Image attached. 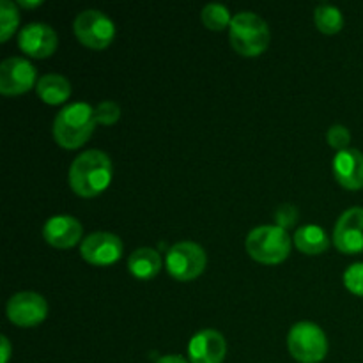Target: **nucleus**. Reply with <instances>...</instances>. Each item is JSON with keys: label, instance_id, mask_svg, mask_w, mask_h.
I'll return each mask as SVG.
<instances>
[{"label": "nucleus", "instance_id": "13", "mask_svg": "<svg viewBox=\"0 0 363 363\" xmlns=\"http://www.w3.org/2000/svg\"><path fill=\"white\" fill-rule=\"evenodd\" d=\"M188 354L191 363H222L227 354V342L216 330H202L191 337Z\"/></svg>", "mask_w": 363, "mask_h": 363}, {"label": "nucleus", "instance_id": "23", "mask_svg": "<svg viewBox=\"0 0 363 363\" xmlns=\"http://www.w3.org/2000/svg\"><path fill=\"white\" fill-rule=\"evenodd\" d=\"M344 284L357 296H363V262H354L344 273Z\"/></svg>", "mask_w": 363, "mask_h": 363}, {"label": "nucleus", "instance_id": "7", "mask_svg": "<svg viewBox=\"0 0 363 363\" xmlns=\"http://www.w3.org/2000/svg\"><path fill=\"white\" fill-rule=\"evenodd\" d=\"M74 34L80 39L82 45L94 50H103L112 43L116 35V25L106 16L105 13L98 9L82 11L74 18Z\"/></svg>", "mask_w": 363, "mask_h": 363}, {"label": "nucleus", "instance_id": "18", "mask_svg": "<svg viewBox=\"0 0 363 363\" xmlns=\"http://www.w3.org/2000/svg\"><path fill=\"white\" fill-rule=\"evenodd\" d=\"M294 245L300 252L307 255H318L328 250V234L319 225H303L294 234Z\"/></svg>", "mask_w": 363, "mask_h": 363}, {"label": "nucleus", "instance_id": "5", "mask_svg": "<svg viewBox=\"0 0 363 363\" xmlns=\"http://www.w3.org/2000/svg\"><path fill=\"white\" fill-rule=\"evenodd\" d=\"M287 346L291 354L303 363H318L328 353L326 333L315 323L301 321L289 330Z\"/></svg>", "mask_w": 363, "mask_h": 363}, {"label": "nucleus", "instance_id": "28", "mask_svg": "<svg viewBox=\"0 0 363 363\" xmlns=\"http://www.w3.org/2000/svg\"><path fill=\"white\" fill-rule=\"evenodd\" d=\"M18 4H20L21 7H28V9H30V7L41 6V0H20Z\"/></svg>", "mask_w": 363, "mask_h": 363}, {"label": "nucleus", "instance_id": "9", "mask_svg": "<svg viewBox=\"0 0 363 363\" xmlns=\"http://www.w3.org/2000/svg\"><path fill=\"white\" fill-rule=\"evenodd\" d=\"M35 84V67L23 57H7L0 64V92L6 96L23 94Z\"/></svg>", "mask_w": 363, "mask_h": 363}, {"label": "nucleus", "instance_id": "2", "mask_svg": "<svg viewBox=\"0 0 363 363\" xmlns=\"http://www.w3.org/2000/svg\"><path fill=\"white\" fill-rule=\"evenodd\" d=\"M94 108L87 103H71L57 113L53 121V138L66 149H77L91 138L94 131Z\"/></svg>", "mask_w": 363, "mask_h": 363}, {"label": "nucleus", "instance_id": "22", "mask_svg": "<svg viewBox=\"0 0 363 363\" xmlns=\"http://www.w3.org/2000/svg\"><path fill=\"white\" fill-rule=\"evenodd\" d=\"M119 117H121V108L116 101H101L94 108L96 123L105 124V126H110V124L117 123Z\"/></svg>", "mask_w": 363, "mask_h": 363}, {"label": "nucleus", "instance_id": "6", "mask_svg": "<svg viewBox=\"0 0 363 363\" xmlns=\"http://www.w3.org/2000/svg\"><path fill=\"white\" fill-rule=\"evenodd\" d=\"M206 262L204 248L194 241H179L167 252V272L181 282L197 279L204 272Z\"/></svg>", "mask_w": 363, "mask_h": 363}, {"label": "nucleus", "instance_id": "1", "mask_svg": "<svg viewBox=\"0 0 363 363\" xmlns=\"http://www.w3.org/2000/svg\"><path fill=\"white\" fill-rule=\"evenodd\" d=\"M112 174L113 169L108 155L98 149H89L71 163L69 186L80 197H96L108 188Z\"/></svg>", "mask_w": 363, "mask_h": 363}, {"label": "nucleus", "instance_id": "11", "mask_svg": "<svg viewBox=\"0 0 363 363\" xmlns=\"http://www.w3.org/2000/svg\"><path fill=\"white\" fill-rule=\"evenodd\" d=\"M333 243L342 254L363 252V208H350L337 220Z\"/></svg>", "mask_w": 363, "mask_h": 363}, {"label": "nucleus", "instance_id": "20", "mask_svg": "<svg viewBox=\"0 0 363 363\" xmlns=\"http://www.w3.org/2000/svg\"><path fill=\"white\" fill-rule=\"evenodd\" d=\"M202 21L209 30H223V28L230 27L233 18L223 4H208L202 9Z\"/></svg>", "mask_w": 363, "mask_h": 363}, {"label": "nucleus", "instance_id": "3", "mask_svg": "<svg viewBox=\"0 0 363 363\" xmlns=\"http://www.w3.org/2000/svg\"><path fill=\"white\" fill-rule=\"evenodd\" d=\"M234 50L245 57H257L268 48L269 27L259 14L243 11L233 18L229 27Z\"/></svg>", "mask_w": 363, "mask_h": 363}, {"label": "nucleus", "instance_id": "25", "mask_svg": "<svg viewBox=\"0 0 363 363\" xmlns=\"http://www.w3.org/2000/svg\"><path fill=\"white\" fill-rule=\"evenodd\" d=\"M298 209L294 208L293 204H280L275 211V220H277V225L282 227L284 230L293 227L298 220Z\"/></svg>", "mask_w": 363, "mask_h": 363}, {"label": "nucleus", "instance_id": "27", "mask_svg": "<svg viewBox=\"0 0 363 363\" xmlns=\"http://www.w3.org/2000/svg\"><path fill=\"white\" fill-rule=\"evenodd\" d=\"M156 363H188L183 357H177V354H167V357H162Z\"/></svg>", "mask_w": 363, "mask_h": 363}, {"label": "nucleus", "instance_id": "21", "mask_svg": "<svg viewBox=\"0 0 363 363\" xmlns=\"http://www.w3.org/2000/svg\"><path fill=\"white\" fill-rule=\"evenodd\" d=\"M20 23V13L11 0H0V41L6 43Z\"/></svg>", "mask_w": 363, "mask_h": 363}, {"label": "nucleus", "instance_id": "24", "mask_svg": "<svg viewBox=\"0 0 363 363\" xmlns=\"http://www.w3.org/2000/svg\"><path fill=\"white\" fill-rule=\"evenodd\" d=\"M326 140H328V144L332 145L333 149L344 151V149H347V145H350L351 133L346 126H342V124H333L328 130V133H326Z\"/></svg>", "mask_w": 363, "mask_h": 363}, {"label": "nucleus", "instance_id": "12", "mask_svg": "<svg viewBox=\"0 0 363 363\" xmlns=\"http://www.w3.org/2000/svg\"><path fill=\"white\" fill-rule=\"evenodd\" d=\"M18 45L28 57L46 59L57 50L59 38L50 25L35 21V23H28L21 28L20 35H18Z\"/></svg>", "mask_w": 363, "mask_h": 363}, {"label": "nucleus", "instance_id": "8", "mask_svg": "<svg viewBox=\"0 0 363 363\" xmlns=\"http://www.w3.org/2000/svg\"><path fill=\"white\" fill-rule=\"evenodd\" d=\"M48 314V303L38 293H18L7 301V318L21 328H32L43 323Z\"/></svg>", "mask_w": 363, "mask_h": 363}, {"label": "nucleus", "instance_id": "16", "mask_svg": "<svg viewBox=\"0 0 363 363\" xmlns=\"http://www.w3.org/2000/svg\"><path fill=\"white\" fill-rule=\"evenodd\" d=\"M128 269L137 279L149 280L158 275L160 269H162V257L152 248H137L128 259Z\"/></svg>", "mask_w": 363, "mask_h": 363}, {"label": "nucleus", "instance_id": "4", "mask_svg": "<svg viewBox=\"0 0 363 363\" xmlns=\"http://www.w3.org/2000/svg\"><path fill=\"white\" fill-rule=\"evenodd\" d=\"M247 252L262 264H279L291 254V238L279 225H259L247 236Z\"/></svg>", "mask_w": 363, "mask_h": 363}, {"label": "nucleus", "instance_id": "26", "mask_svg": "<svg viewBox=\"0 0 363 363\" xmlns=\"http://www.w3.org/2000/svg\"><path fill=\"white\" fill-rule=\"evenodd\" d=\"M0 344H2V358H0V363H7V360H9L11 357V344L6 335L0 337Z\"/></svg>", "mask_w": 363, "mask_h": 363}, {"label": "nucleus", "instance_id": "15", "mask_svg": "<svg viewBox=\"0 0 363 363\" xmlns=\"http://www.w3.org/2000/svg\"><path fill=\"white\" fill-rule=\"evenodd\" d=\"M82 233V223L67 215L53 216L43 227V236L55 248H71L80 241Z\"/></svg>", "mask_w": 363, "mask_h": 363}, {"label": "nucleus", "instance_id": "17", "mask_svg": "<svg viewBox=\"0 0 363 363\" xmlns=\"http://www.w3.org/2000/svg\"><path fill=\"white\" fill-rule=\"evenodd\" d=\"M38 96L48 105H59L71 96V84L66 77L57 73L45 74L38 80Z\"/></svg>", "mask_w": 363, "mask_h": 363}, {"label": "nucleus", "instance_id": "14", "mask_svg": "<svg viewBox=\"0 0 363 363\" xmlns=\"http://www.w3.org/2000/svg\"><path fill=\"white\" fill-rule=\"evenodd\" d=\"M333 172L340 186L347 190L363 188V155L358 149H344L333 160Z\"/></svg>", "mask_w": 363, "mask_h": 363}, {"label": "nucleus", "instance_id": "19", "mask_svg": "<svg viewBox=\"0 0 363 363\" xmlns=\"http://www.w3.org/2000/svg\"><path fill=\"white\" fill-rule=\"evenodd\" d=\"M314 21L323 34H337L344 25L340 9H337L335 6H330V4H321V6L315 7Z\"/></svg>", "mask_w": 363, "mask_h": 363}, {"label": "nucleus", "instance_id": "10", "mask_svg": "<svg viewBox=\"0 0 363 363\" xmlns=\"http://www.w3.org/2000/svg\"><path fill=\"white\" fill-rule=\"evenodd\" d=\"M80 255L96 266L113 264L123 255V241L112 233H92L82 241Z\"/></svg>", "mask_w": 363, "mask_h": 363}]
</instances>
